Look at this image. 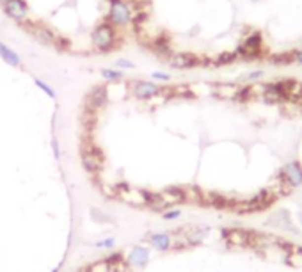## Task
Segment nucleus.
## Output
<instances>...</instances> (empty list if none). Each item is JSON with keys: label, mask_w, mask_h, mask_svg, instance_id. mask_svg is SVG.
<instances>
[{"label": "nucleus", "mask_w": 302, "mask_h": 272, "mask_svg": "<svg viewBox=\"0 0 302 272\" xmlns=\"http://www.w3.org/2000/svg\"><path fill=\"white\" fill-rule=\"evenodd\" d=\"M240 91L242 87L235 84H215L213 85V94H217L224 100H240Z\"/></svg>", "instance_id": "nucleus-14"}, {"label": "nucleus", "mask_w": 302, "mask_h": 272, "mask_svg": "<svg viewBox=\"0 0 302 272\" xmlns=\"http://www.w3.org/2000/svg\"><path fill=\"white\" fill-rule=\"evenodd\" d=\"M0 59H2L5 64H9V66L22 68V57H20V54L14 52V50L11 48V46L5 45V43H2V41H0Z\"/></svg>", "instance_id": "nucleus-15"}, {"label": "nucleus", "mask_w": 302, "mask_h": 272, "mask_svg": "<svg viewBox=\"0 0 302 272\" xmlns=\"http://www.w3.org/2000/svg\"><path fill=\"white\" fill-rule=\"evenodd\" d=\"M4 14L7 18H11L13 22H16L18 25H25L31 22L29 18V4L27 0H7V4L2 7Z\"/></svg>", "instance_id": "nucleus-5"}, {"label": "nucleus", "mask_w": 302, "mask_h": 272, "mask_svg": "<svg viewBox=\"0 0 302 272\" xmlns=\"http://www.w3.org/2000/svg\"><path fill=\"white\" fill-rule=\"evenodd\" d=\"M262 46H263V39H262V34L260 32H253L245 38V41L242 45L238 46V52L236 55H242L245 59H253L258 57L262 54Z\"/></svg>", "instance_id": "nucleus-8"}, {"label": "nucleus", "mask_w": 302, "mask_h": 272, "mask_svg": "<svg viewBox=\"0 0 302 272\" xmlns=\"http://www.w3.org/2000/svg\"><path fill=\"white\" fill-rule=\"evenodd\" d=\"M52 272H59V267H55V269H52Z\"/></svg>", "instance_id": "nucleus-27"}, {"label": "nucleus", "mask_w": 302, "mask_h": 272, "mask_svg": "<svg viewBox=\"0 0 302 272\" xmlns=\"http://www.w3.org/2000/svg\"><path fill=\"white\" fill-rule=\"evenodd\" d=\"M32 80H34L36 87L43 91V93L46 94V96H48L50 100H55V98H57V93H55V89H53V87H52V85H50V84H46V82L41 80V78H38V77H34Z\"/></svg>", "instance_id": "nucleus-18"}, {"label": "nucleus", "mask_w": 302, "mask_h": 272, "mask_svg": "<svg viewBox=\"0 0 302 272\" xmlns=\"http://www.w3.org/2000/svg\"><path fill=\"white\" fill-rule=\"evenodd\" d=\"M162 217H164L165 221H176V219L182 217V210H180V208H169V210H165V212H162Z\"/></svg>", "instance_id": "nucleus-22"}, {"label": "nucleus", "mask_w": 302, "mask_h": 272, "mask_svg": "<svg viewBox=\"0 0 302 272\" xmlns=\"http://www.w3.org/2000/svg\"><path fill=\"white\" fill-rule=\"evenodd\" d=\"M197 57L192 54H185V52H178V54L169 55V66L174 70H190V68L197 66Z\"/></svg>", "instance_id": "nucleus-10"}, {"label": "nucleus", "mask_w": 302, "mask_h": 272, "mask_svg": "<svg viewBox=\"0 0 302 272\" xmlns=\"http://www.w3.org/2000/svg\"><path fill=\"white\" fill-rule=\"evenodd\" d=\"M100 75H102L103 80L114 82V84L124 80V73L121 72V70H117V68H102V70H100Z\"/></svg>", "instance_id": "nucleus-16"}, {"label": "nucleus", "mask_w": 302, "mask_h": 272, "mask_svg": "<svg viewBox=\"0 0 302 272\" xmlns=\"http://www.w3.org/2000/svg\"><path fill=\"white\" fill-rule=\"evenodd\" d=\"M126 262L135 269H144L148 265V262H150V249L144 247V245H135L128 253Z\"/></svg>", "instance_id": "nucleus-11"}, {"label": "nucleus", "mask_w": 302, "mask_h": 272, "mask_svg": "<svg viewBox=\"0 0 302 272\" xmlns=\"http://www.w3.org/2000/svg\"><path fill=\"white\" fill-rule=\"evenodd\" d=\"M263 77H265V72H263V70H253V72L245 73L242 80H244L245 84H258L260 80H263Z\"/></svg>", "instance_id": "nucleus-19"}, {"label": "nucleus", "mask_w": 302, "mask_h": 272, "mask_svg": "<svg viewBox=\"0 0 302 272\" xmlns=\"http://www.w3.org/2000/svg\"><path fill=\"white\" fill-rule=\"evenodd\" d=\"M23 27L31 32L32 38H36V41H39V43H43V45L55 46V48H57L59 36L53 31H50L46 25H43V23H32V22H29V23H25Z\"/></svg>", "instance_id": "nucleus-6"}, {"label": "nucleus", "mask_w": 302, "mask_h": 272, "mask_svg": "<svg viewBox=\"0 0 302 272\" xmlns=\"http://www.w3.org/2000/svg\"><path fill=\"white\" fill-rule=\"evenodd\" d=\"M290 61H293V63H297L302 66V46L297 50H293L292 54H290Z\"/></svg>", "instance_id": "nucleus-24"}, {"label": "nucleus", "mask_w": 302, "mask_h": 272, "mask_svg": "<svg viewBox=\"0 0 302 272\" xmlns=\"http://www.w3.org/2000/svg\"><path fill=\"white\" fill-rule=\"evenodd\" d=\"M115 238L114 236H109V238H103V240L94 242V247H100V249H114Z\"/></svg>", "instance_id": "nucleus-21"}, {"label": "nucleus", "mask_w": 302, "mask_h": 272, "mask_svg": "<svg viewBox=\"0 0 302 272\" xmlns=\"http://www.w3.org/2000/svg\"><path fill=\"white\" fill-rule=\"evenodd\" d=\"M130 91L137 100H153L160 94H164L165 89L153 80H132Z\"/></svg>", "instance_id": "nucleus-3"}, {"label": "nucleus", "mask_w": 302, "mask_h": 272, "mask_svg": "<svg viewBox=\"0 0 302 272\" xmlns=\"http://www.w3.org/2000/svg\"><path fill=\"white\" fill-rule=\"evenodd\" d=\"M91 45H93V48L96 50V52H100V54L114 52V50L121 45L119 31L105 20V22H102L100 25H96L94 31L91 32Z\"/></svg>", "instance_id": "nucleus-1"}, {"label": "nucleus", "mask_w": 302, "mask_h": 272, "mask_svg": "<svg viewBox=\"0 0 302 272\" xmlns=\"http://www.w3.org/2000/svg\"><path fill=\"white\" fill-rule=\"evenodd\" d=\"M82 165L87 173H98L103 169V152L94 144L82 148Z\"/></svg>", "instance_id": "nucleus-4"}, {"label": "nucleus", "mask_w": 302, "mask_h": 272, "mask_svg": "<svg viewBox=\"0 0 302 272\" xmlns=\"http://www.w3.org/2000/svg\"><path fill=\"white\" fill-rule=\"evenodd\" d=\"M52 150H53V156H55V158H61V150H59V143L57 141H52Z\"/></svg>", "instance_id": "nucleus-25"}, {"label": "nucleus", "mask_w": 302, "mask_h": 272, "mask_svg": "<svg viewBox=\"0 0 302 272\" xmlns=\"http://www.w3.org/2000/svg\"><path fill=\"white\" fill-rule=\"evenodd\" d=\"M268 223L275 224L277 228H283V230H292V221H290V215L286 214V212H275L274 215H272L270 219H268Z\"/></svg>", "instance_id": "nucleus-17"}, {"label": "nucleus", "mask_w": 302, "mask_h": 272, "mask_svg": "<svg viewBox=\"0 0 302 272\" xmlns=\"http://www.w3.org/2000/svg\"><path fill=\"white\" fill-rule=\"evenodd\" d=\"M107 103H109V89H107V85H96L85 96V109L89 112L100 111V109L105 107Z\"/></svg>", "instance_id": "nucleus-7"}, {"label": "nucleus", "mask_w": 302, "mask_h": 272, "mask_svg": "<svg viewBox=\"0 0 302 272\" xmlns=\"http://www.w3.org/2000/svg\"><path fill=\"white\" fill-rule=\"evenodd\" d=\"M283 182L290 187H301L302 185V165L299 162H288L281 171Z\"/></svg>", "instance_id": "nucleus-9"}, {"label": "nucleus", "mask_w": 302, "mask_h": 272, "mask_svg": "<svg viewBox=\"0 0 302 272\" xmlns=\"http://www.w3.org/2000/svg\"><path fill=\"white\" fill-rule=\"evenodd\" d=\"M148 240H150L151 247L156 251H169L173 247V236L169 235V233H151L148 236Z\"/></svg>", "instance_id": "nucleus-13"}, {"label": "nucleus", "mask_w": 302, "mask_h": 272, "mask_svg": "<svg viewBox=\"0 0 302 272\" xmlns=\"http://www.w3.org/2000/svg\"><path fill=\"white\" fill-rule=\"evenodd\" d=\"M226 240L229 242V244L236 245V247H245V245H251L253 233L244 232V230H227Z\"/></svg>", "instance_id": "nucleus-12"}, {"label": "nucleus", "mask_w": 302, "mask_h": 272, "mask_svg": "<svg viewBox=\"0 0 302 272\" xmlns=\"http://www.w3.org/2000/svg\"><path fill=\"white\" fill-rule=\"evenodd\" d=\"M151 80L153 82H164V84H167V82H171L173 80V77L169 75V73H165V72H153L151 73Z\"/></svg>", "instance_id": "nucleus-20"}, {"label": "nucleus", "mask_w": 302, "mask_h": 272, "mask_svg": "<svg viewBox=\"0 0 302 272\" xmlns=\"http://www.w3.org/2000/svg\"><path fill=\"white\" fill-rule=\"evenodd\" d=\"M115 68L123 72V70H133L135 64H133L132 61H128V59H117V61H115Z\"/></svg>", "instance_id": "nucleus-23"}, {"label": "nucleus", "mask_w": 302, "mask_h": 272, "mask_svg": "<svg viewBox=\"0 0 302 272\" xmlns=\"http://www.w3.org/2000/svg\"><path fill=\"white\" fill-rule=\"evenodd\" d=\"M133 20H135V13L126 0H111L109 14H107V22L111 25H114L115 29H123L128 27Z\"/></svg>", "instance_id": "nucleus-2"}, {"label": "nucleus", "mask_w": 302, "mask_h": 272, "mask_svg": "<svg viewBox=\"0 0 302 272\" xmlns=\"http://www.w3.org/2000/svg\"><path fill=\"white\" fill-rule=\"evenodd\" d=\"M5 4H7V0H0V7H4Z\"/></svg>", "instance_id": "nucleus-26"}]
</instances>
